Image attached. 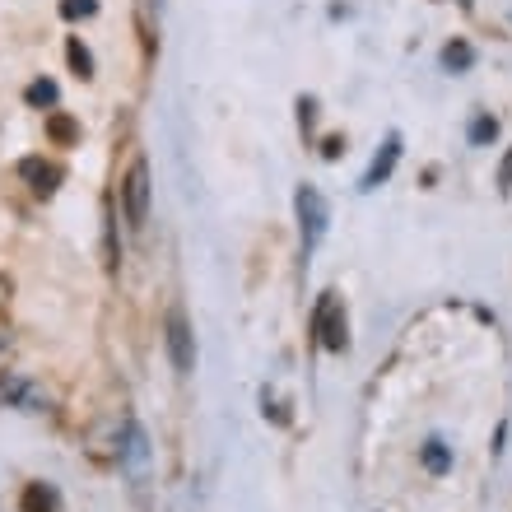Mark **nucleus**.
<instances>
[{
	"label": "nucleus",
	"mask_w": 512,
	"mask_h": 512,
	"mask_svg": "<svg viewBox=\"0 0 512 512\" xmlns=\"http://www.w3.org/2000/svg\"><path fill=\"white\" fill-rule=\"evenodd\" d=\"M494 135H499V122H494V117H475L471 122V145H489Z\"/></svg>",
	"instance_id": "nucleus-15"
},
{
	"label": "nucleus",
	"mask_w": 512,
	"mask_h": 512,
	"mask_svg": "<svg viewBox=\"0 0 512 512\" xmlns=\"http://www.w3.org/2000/svg\"><path fill=\"white\" fill-rule=\"evenodd\" d=\"M19 177H24L28 187H33L42 201H47V196H56L61 168H56V163H47V159H24V163H19Z\"/></svg>",
	"instance_id": "nucleus-6"
},
{
	"label": "nucleus",
	"mask_w": 512,
	"mask_h": 512,
	"mask_svg": "<svg viewBox=\"0 0 512 512\" xmlns=\"http://www.w3.org/2000/svg\"><path fill=\"white\" fill-rule=\"evenodd\" d=\"M56 84L52 80H33L28 84V103H33V108H56Z\"/></svg>",
	"instance_id": "nucleus-10"
},
{
	"label": "nucleus",
	"mask_w": 512,
	"mask_h": 512,
	"mask_svg": "<svg viewBox=\"0 0 512 512\" xmlns=\"http://www.w3.org/2000/svg\"><path fill=\"white\" fill-rule=\"evenodd\" d=\"M47 135H52V140H61V145H75V140H80V126L70 122V117H61V112H56L52 122H47Z\"/></svg>",
	"instance_id": "nucleus-11"
},
{
	"label": "nucleus",
	"mask_w": 512,
	"mask_h": 512,
	"mask_svg": "<svg viewBox=\"0 0 512 512\" xmlns=\"http://www.w3.org/2000/svg\"><path fill=\"white\" fill-rule=\"evenodd\" d=\"M461 5H471V0H461Z\"/></svg>",
	"instance_id": "nucleus-21"
},
{
	"label": "nucleus",
	"mask_w": 512,
	"mask_h": 512,
	"mask_svg": "<svg viewBox=\"0 0 512 512\" xmlns=\"http://www.w3.org/2000/svg\"><path fill=\"white\" fill-rule=\"evenodd\" d=\"M424 466H429V471H447V466H452V452H447L438 438H429V443H424Z\"/></svg>",
	"instance_id": "nucleus-13"
},
{
	"label": "nucleus",
	"mask_w": 512,
	"mask_h": 512,
	"mask_svg": "<svg viewBox=\"0 0 512 512\" xmlns=\"http://www.w3.org/2000/svg\"><path fill=\"white\" fill-rule=\"evenodd\" d=\"M298 117H303V131H312V122H317V103L303 98V103H298Z\"/></svg>",
	"instance_id": "nucleus-17"
},
{
	"label": "nucleus",
	"mask_w": 512,
	"mask_h": 512,
	"mask_svg": "<svg viewBox=\"0 0 512 512\" xmlns=\"http://www.w3.org/2000/svg\"><path fill=\"white\" fill-rule=\"evenodd\" d=\"M443 66L452 70V75H466V70L475 66V52L466 47V42H447V47H443Z\"/></svg>",
	"instance_id": "nucleus-8"
},
{
	"label": "nucleus",
	"mask_w": 512,
	"mask_h": 512,
	"mask_svg": "<svg viewBox=\"0 0 512 512\" xmlns=\"http://www.w3.org/2000/svg\"><path fill=\"white\" fill-rule=\"evenodd\" d=\"M499 187H503V191H512V149L503 154V163H499Z\"/></svg>",
	"instance_id": "nucleus-18"
},
{
	"label": "nucleus",
	"mask_w": 512,
	"mask_h": 512,
	"mask_svg": "<svg viewBox=\"0 0 512 512\" xmlns=\"http://www.w3.org/2000/svg\"><path fill=\"white\" fill-rule=\"evenodd\" d=\"M317 340H322V350H331V354L350 350V336H345V312H340L336 298H322V308H317Z\"/></svg>",
	"instance_id": "nucleus-3"
},
{
	"label": "nucleus",
	"mask_w": 512,
	"mask_h": 512,
	"mask_svg": "<svg viewBox=\"0 0 512 512\" xmlns=\"http://www.w3.org/2000/svg\"><path fill=\"white\" fill-rule=\"evenodd\" d=\"M294 210H298V224H303V247H317L322 243V233H326V201L317 196V187H298V196H294Z\"/></svg>",
	"instance_id": "nucleus-2"
},
{
	"label": "nucleus",
	"mask_w": 512,
	"mask_h": 512,
	"mask_svg": "<svg viewBox=\"0 0 512 512\" xmlns=\"http://www.w3.org/2000/svg\"><path fill=\"white\" fill-rule=\"evenodd\" d=\"M66 56H70V66H75V75H80V80H94V56H89V47H84L80 38L66 42Z\"/></svg>",
	"instance_id": "nucleus-9"
},
{
	"label": "nucleus",
	"mask_w": 512,
	"mask_h": 512,
	"mask_svg": "<svg viewBox=\"0 0 512 512\" xmlns=\"http://www.w3.org/2000/svg\"><path fill=\"white\" fill-rule=\"evenodd\" d=\"M122 210L131 229H145L149 224V163H131V173L122 182Z\"/></svg>",
	"instance_id": "nucleus-1"
},
{
	"label": "nucleus",
	"mask_w": 512,
	"mask_h": 512,
	"mask_svg": "<svg viewBox=\"0 0 512 512\" xmlns=\"http://www.w3.org/2000/svg\"><path fill=\"white\" fill-rule=\"evenodd\" d=\"M10 303V275H0V308Z\"/></svg>",
	"instance_id": "nucleus-19"
},
{
	"label": "nucleus",
	"mask_w": 512,
	"mask_h": 512,
	"mask_svg": "<svg viewBox=\"0 0 512 512\" xmlns=\"http://www.w3.org/2000/svg\"><path fill=\"white\" fill-rule=\"evenodd\" d=\"M168 359H173L177 373H191V368H196V336H191V322L182 312L168 317Z\"/></svg>",
	"instance_id": "nucleus-4"
},
{
	"label": "nucleus",
	"mask_w": 512,
	"mask_h": 512,
	"mask_svg": "<svg viewBox=\"0 0 512 512\" xmlns=\"http://www.w3.org/2000/svg\"><path fill=\"white\" fill-rule=\"evenodd\" d=\"M24 503H28V512H56V494L47 485H33L24 494Z\"/></svg>",
	"instance_id": "nucleus-14"
},
{
	"label": "nucleus",
	"mask_w": 512,
	"mask_h": 512,
	"mask_svg": "<svg viewBox=\"0 0 512 512\" xmlns=\"http://www.w3.org/2000/svg\"><path fill=\"white\" fill-rule=\"evenodd\" d=\"M396 159H401V135L391 131L387 140H382V149H378V159L368 163V173H364V191H373V187H382L391 177V168H396Z\"/></svg>",
	"instance_id": "nucleus-5"
},
{
	"label": "nucleus",
	"mask_w": 512,
	"mask_h": 512,
	"mask_svg": "<svg viewBox=\"0 0 512 512\" xmlns=\"http://www.w3.org/2000/svg\"><path fill=\"white\" fill-rule=\"evenodd\" d=\"M5 345H10V336H5V331H0V350H5Z\"/></svg>",
	"instance_id": "nucleus-20"
},
{
	"label": "nucleus",
	"mask_w": 512,
	"mask_h": 512,
	"mask_svg": "<svg viewBox=\"0 0 512 512\" xmlns=\"http://www.w3.org/2000/svg\"><path fill=\"white\" fill-rule=\"evenodd\" d=\"M98 10V0H61V14L66 19H89Z\"/></svg>",
	"instance_id": "nucleus-16"
},
{
	"label": "nucleus",
	"mask_w": 512,
	"mask_h": 512,
	"mask_svg": "<svg viewBox=\"0 0 512 512\" xmlns=\"http://www.w3.org/2000/svg\"><path fill=\"white\" fill-rule=\"evenodd\" d=\"M122 457H126V466H140V461H145V438H140V429H135V424H126Z\"/></svg>",
	"instance_id": "nucleus-12"
},
{
	"label": "nucleus",
	"mask_w": 512,
	"mask_h": 512,
	"mask_svg": "<svg viewBox=\"0 0 512 512\" xmlns=\"http://www.w3.org/2000/svg\"><path fill=\"white\" fill-rule=\"evenodd\" d=\"M0 405H14V410H38L42 396H38V387H33L28 378L5 373V378H0Z\"/></svg>",
	"instance_id": "nucleus-7"
}]
</instances>
